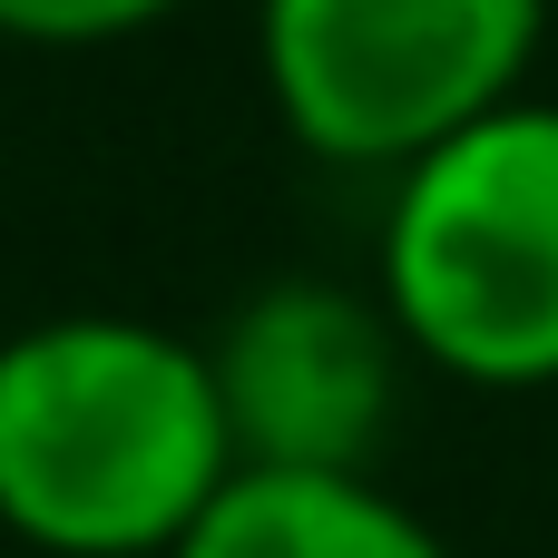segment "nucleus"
Listing matches in <instances>:
<instances>
[{
	"instance_id": "1",
	"label": "nucleus",
	"mask_w": 558,
	"mask_h": 558,
	"mask_svg": "<svg viewBox=\"0 0 558 558\" xmlns=\"http://www.w3.org/2000/svg\"><path fill=\"white\" fill-rule=\"evenodd\" d=\"M235 481L206 343L147 314L0 333V530L39 558H167Z\"/></svg>"
},
{
	"instance_id": "2",
	"label": "nucleus",
	"mask_w": 558,
	"mask_h": 558,
	"mask_svg": "<svg viewBox=\"0 0 558 558\" xmlns=\"http://www.w3.org/2000/svg\"><path fill=\"white\" fill-rule=\"evenodd\" d=\"M373 304L461 392H558V98H510L392 177Z\"/></svg>"
},
{
	"instance_id": "3",
	"label": "nucleus",
	"mask_w": 558,
	"mask_h": 558,
	"mask_svg": "<svg viewBox=\"0 0 558 558\" xmlns=\"http://www.w3.org/2000/svg\"><path fill=\"white\" fill-rule=\"evenodd\" d=\"M558 0H255V78L324 167L402 177L530 98Z\"/></svg>"
},
{
	"instance_id": "4",
	"label": "nucleus",
	"mask_w": 558,
	"mask_h": 558,
	"mask_svg": "<svg viewBox=\"0 0 558 558\" xmlns=\"http://www.w3.org/2000/svg\"><path fill=\"white\" fill-rule=\"evenodd\" d=\"M206 373L235 471H373L402 422L412 353L373 304V284L275 275L226 314Z\"/></svg>"
},
{
	"instance_id": "5",
	"label": "nucleus",
	"mask_w": 558,
	"mask_h": 558,
	"mask_svg": "<svg viewBox=\"0 0 558 558\" xmlns=\"http://www.w3.org/2000/svg\"><path fill=\"white\" fill-rule=\"evenodd\" d=\"M167 558H451L383 471H235Z\"/></svg>"
},
{
	"instance_id": "6",
	"label": "nucleus",
	"mask_w": 558,
	"mask_h": 558,
	"mask_svg": "<svg viewBox=\"0 0 558 558\" xmlns=\"http://www.w3.org/2000/svg\"><path fill=\"white\" fill-rule=\"evenodd\" d=\"M177 0H0V39L20 49H108V39H137L157 29Z\"/></svg>"
}]
</instances>
